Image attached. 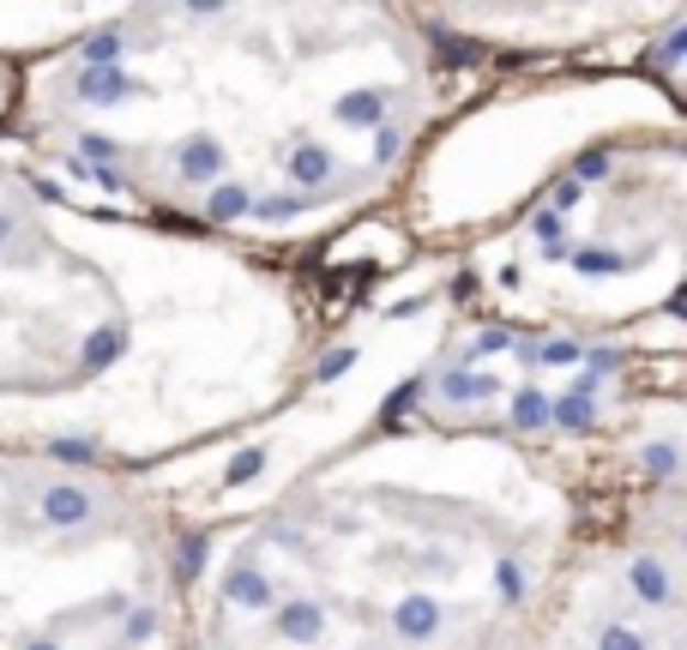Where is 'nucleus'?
Wrapping results in <instances>:
<instances>
[{
    "label": "nucleus",
    "mask_w": 687,
    "mask_h": 650,
    "mask_svg": "<svg viewBox=\"0 0 687 650\" xmlns=\"http://www.w3.org/2000/svg\"><path fill=\"white\" fill-rule=\"evenodd\" d=\"M477 320L687 355V121L652 109L591 133L525 194L440 247Z\"/></svg>",
    "instance_id": "20e7f679"
},
{
    "label": "nucleus",
    "mask_w": 687,
    "mask_h": 650,
    "mask_svg": "<svg viewBox=\"0 0 687 650\" xmlns=\"http://www.w3.org/2000/svg\"><path fill=\"white\" fill-rule=\"evenodd\" d=\"M669 500L687 452L572 458L386 398L187 525L182 650H537L585 554Z\"/></svg>",
    "instance_id": "f03ea898"
},
{
    "label": "nucleus",
    "mask_w": 687,
    "mask_h": 650,
    "mask_svg": "<svg viewBox=\"0 0 687 650\" xmlns=\"http://www.w3.org/2000/svg\"><path fill=\"white\" fill-rule=\"evenodd\" d=\"M399 260L284 265L85 206L0 139V452L170 476L296 410Z\"/></svg>",
    "instance_id": "7ed1b4c3"
},
{
    "label": "nucleus",
    "mask_w": 687,
    "mask_h": 650,
    "mask_svg": "<svg viewBox=\"0 0 687 650\" xmlns=\"http://www.w3.org/2000/svg\"><path fill=\"white\" fill-rule=\"evenodd\" d=\"M182 548L157 476L0 452V650H182Z\"/></svg>",
    "instance_id": "39448f33"
},
{
    "label": "nucleus",
    "mask_w": 687,
    "mask_h": 650,
    "mask_svg": "<svg viewBox=\"0 0 687 650\" xmlns=\"http://www.w3.org/2000/svg\"><path fill=\"white\" fill-rule=\"evenodd\" d=\"M489 85L411 7H115L12 60L0 139L85 206L320 265L392 223Z\"/></svg>",
    "instance_id": "f257e3e1"
},
{
    "label": "nucleus",
    "mask_w": 687,
    "mask_h": 650,
    "mask_svg": "<svg viewBox=\"0 0 687 650\" xmlns=\"http://www.w3.org/2000/svg\"><path fill=\"white\" fill-rule=\"evenodd\" d=\"M537 650H687V500L609 530L572 572Z\"/></svg>",
    "instance_id": "423d86ee"
}]
</instances>
